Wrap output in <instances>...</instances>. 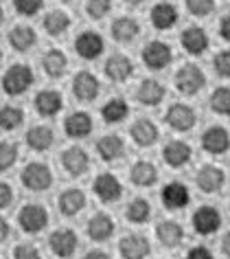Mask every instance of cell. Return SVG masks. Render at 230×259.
<instances>
[{
  "label": "cell",
  "mask_w": 230,
  "mask_h": 259,
  "mask_svg": "<svg viewBox=\"0 0 230 259\" xmlns=\"http://www.w3.org/2000/svg\"><path fill=\"white\" fill-rule=\"evenodd\" d=\"M14 7L20 16L31 18L44 7V0H14Z\"/></svg>",
  "instance_id": "cell-43"
},
{
  "label": "cell",
  "mask_w": 230,
  "mask_h": 259,
  "mask_svg": "<svg viewBox=\"0 0 230 259\" xmlns=\"http://www.w3.org/2000/svg\"><path fill=\"white\" fill-rule=\"evenodd\" d=\"M187 11L195 18H208L215 11V0H184Z\"/></svg>",
  "instance_id": "cell-41"
},
{
  "label": "cell",
  "mask_w": 230,
  "mask_h": 259,
  "mask_svg": "<svg viewBox=\"0 0 230 259\" xmlns=\"http://www.w3.org/2000/svg\"><path fill=\"white\" fill-rule=\"evenodd\" d=\"M18 163V145L11 141H0V171H9Z\"/></svg>",
  "instance_id": "cell-39"
},
{
  "label": "cell",
  "mask_w": 230,
  "mask_h": 259,
  "mask_svg": "<svg viewBox=\"0 0 230 259\" xmlns=\"http://www.w3.org/2000/svg\"><path fill=\"white\" fill-rule=\"evenodd\" d=\"M221 252L226 257H230V231L223 235V239H221Z\"/></svg>",
  "instance_id": "cell-50"
},
{
  "label": "cell",
  "mask_w": 230,
  "mask_h": 259,
  "mask_svg": "<svg viewBox=\"0 0 230 259\" xmlns=\"http://www.w3.org/2000/svg\"><path fill=\"white\" fill-rule=\"evenodd\" d=\"M37 42V33L33 27H29V24H16L14 29L9 31V44L11 49L18 51V53H27L35 47Z\"/></svg>",
  "instance_id": "cell-33"
},
{
  "label": "cell",
  "mask_w": 230,
  "mask_h": 259,
  "mask_svg": "<svg viewBox=\"0 0 230 259\" xmlns=\"http://www.w3.org/2000/svg\"><path fill=\"white\" fill-rule=\"evenodd\" d=\"M42 27H44V31H46V35L60 37L70 29V16L66 14V11H62V9H53V11H48V14L44 16Z\"/></svg>",
  "instance_id": "cell-35"
},
{
  "label": "cell",
  "mask_w": 230,
  "mask_h": 259,
  "mask_svg": "<svg viewBox=\"0 0 230 259\" xmlns=\"http://www.w3.org/2000/svg\"><path fill=\"white\" fill-rule=\"evenodd\" d=\"M42 68L50 79H62L68 73V57L60 49H50L42 57Z\"/></svg>",
  "instance_id": "cell-30"
},
{
  "label": "cell",
  "mask_w": 230,
  "mask_h": 259,
  "mask_svg": "<svg viewBox=\"0 0 230 259\" xmlns=\"http://www.w3.org/2000/svg\"><path fill=\"white\" fill-rule=\"evenodd\" d=\"M140 55H143V64L149 70H164L174 62V51H171L167 42H160V40H151Z\"/></svg>",
  "instance_id": "cell-6"
},
{
  "label": "cell",
  "mask_w": 230,
  "mask_h": 259,
  "mask_svg": "<svg viewBox=\"0 0 230 259\" xmlns=\"http://www.w3.org/2000/svg\"><path fill=\"white\" fill-rule=\"evenodd\" d=\"M136 99H138V103H143L147 108L160 106L164 99V86L156 79H143L136 86Z\"/></svg>",
  "instance_id": "cell-28"
},
{
  "label": "cell",
  "mask_w": 230,
  "mask_h": 259,
  "mask_svg": "<svg viewBox=\"0 0 230 259\" xmlns=\"http://www.w3.org/2000/svg\"><path fill=\"white\" fill-rule=\"evenodd\" d=\"M191 224H193V231L197 235H213L221 226V213L219 209H215L210 204H202L191 215Z\"/></svg>",
  "instance_id": "cell-9"
},
{
  "label": "cell",
  "mask_w": 230,
  "mask_h": 259,
  "mask_svg": "<svg viewBox=\"0 0 230 259\" xmlns=\"http://www.w3.org/2000/svg\"><path fill=\"white\" fill-rule=\"evenodd\" d=\"M33 108H35V112L40 116H46V119H50V116L60 114L64 110V97H62L60 90L44 88V90H40V93L35 95Z\"/></svg>",
  "instance_id": "cell-17"
},
{
  "label": "cell",
  "mask_w": 230,
  "mask_h": 259,
  "mask_svg": "<svg viewBox=\"0 0 230 259\" xmlns=\"http://www.w3.org/2000/svg\"><path fill=\"white\" fill-rule=\"evenodd\" d=\"M130 137L138 147H151L160 137V132L151 119H136L130 127Z\"/></svg>",
  "instance_id": "cell-26"
},
{
  "label": "cell",
  "mask_w": 230,
  "mask_h": 259,
  "mask_svg": "<svg viewBox=\"0 0 230 259\" xmlns=\"http://www.w3.org/2000/svg\"><path fill=\"white\" fill-rule=\"evenodd\" d=\"M112 11V0H86V16L92 20H103Z\"/></svg>",
  "instance_id": "cell-40"
},
{
  "label": "cell",
  "mask_w": 230,
  "mask_h": 259,
  "mask_svg": "<svg viewBox=\"0 0 230 259\" xmlns=\"http://www.w3.org/2000/svg\"><path fill=\"white\" fill-rule=\"evenodd\" d=\"M18 224H20V229L24 233H29V235L42 233L48 226V211L44 209L42 204L29 202V204L22 206L20 213H18Z\"/></svg>",
  "instance_id": "cell-3"
},
{
  "label": "cell",
  "mask_w": 230,
  "mask_h": 259,
  "mask_svg": "<svg viewBox=\"0 0 230 259\" xmlns=\"http://www.w3.org/2000/svg\"><path fill=\"white\" fill-rule=\"evenodd\" d=\"M193 158V147H191L187 141L174 139L169 141L167 145L162 147V160L174 169H180V167H187Z\"/></svg>",
  "instance_id": "cell-15"
},
{
  "label": "cell",
  "mask_w": 230,
  "mask_h": 259,
  "mask_svg": "<svg viewBox=\"0 0 230 259\" xmlns=\"http://www.w3.org/2000/svg\"><path fill=\"white\" fill-rule=\"evenodd\" d=\"M130 114V106H127L125 99L121 97H114V99H107L103 106H101V116H103V123L107 125H117V123H123Z\"/></svg>",
  "instance_id": "cell-34"
},
{
  "label": "cell",
  "mask_w": 230,
  "mask_h": 259,
  "mask_svg": "<svg viewBox=\"0 0 230 259\" xmlns=\"http://www.w3.org/2000/svg\"><path fill=\"white\" fill-rule=\"evenodd\" d=\"M9 233H11V229H9V222L5 218H0V244L5 242V239L9 237Z\"/></svg>",
  "instance_id": "cell-49"
},
{
  "label": "cell",
  "mask_w": 230,
  "mask_h": 259,
  "mask_svg": "<svg viewBox=\"0 0 230 259\" xmlns=\"http://www.w3.org/2000/svg\"><path fill=\"white\" fill-rule=\"evenodd\" d=\"M92 191H94V196L105 204L119 202V200L123 198V185H121V180L114 176L112 171H101L99 176L92 180Z\"/></svg>",
  "instance_id": "cell-4"
},
{
  "label": "cell",
  "mask_w": 230,
  "mask_h": 259,
  "mask_svg": "<svg viewBox=\"0 0 230 259\" xmlns=\"http://www.w3.org/2000/svg\"><path fill=\"white\" fill-rule=\"evenodd\" d=\"M119 252L123 259H147L151 252V244L145 235L132 233V235H125L119 242Z\"/></svg>",
  "instance_id": "cell-21"
},
{
  "label": "cell",
  "mask_w": 230,
  "mask_h": 259,
  "mask_svg": "<svg viewBox=\"0 0 230 259\" xmlns=\"http://www.w3.org/2000/svg\"><path fill=\"white\" fill-rule=\"evenodd\" d=\"M94 150H97L101 160H105V163H114V160H119L125 154V141L121 139L119 134H105V137H101L97 141Z\"/></svg>",
  "instance_id": "cell-27"
},
{
  "label": "cell",
  "mask_w": 230,
  "mask_h": 259,
  "mask_svg": "<svg viewBox=\"0 0 230 259\" xmlns=\"http://www.w3.org/2000/svg\"><path fill=\"white\" fill-rule=\"evenodd\" d=\"M62 3H73V0H62Z\"/></svg>",
  "instance_id": "cell-53"
},
{
  "label": "cell",
  "mask_w": 230,
  "mask_h": 259,
  "mask_svg": "<svg viewBox=\"0 0 230 259\" xmlns=\"http://www.w3.org/2000/svg\"><path fill=\"white\" fill-rule=\"evenodd\" d=\"M86 204H88L86 193L81 191V189H77V187L64 189V191L60 193V198H57V206H60L62 215H66V218L79 215V213L86 209Z\"/></svg>",
  "instance_id": "cell-22"
},
{
  "label": "cell",
  "mask_w": 230,
  "mask_h": 259,
  "mask_svg": "<svg viewBox=\"0 0 230 259\" xmlns=\"http://www.w3.org/2000/svg\"><path fill=\"white\" fill-rule=\"evenodd\" d=\"M20 178L29 191H46L53 185V171L46 163H29L22 169Z\"/></svg>",
  "instance_id": "cell-8"
},
{
  "label": "cell",
  "mask_w": 230,
  "mask_h": 259,
  "mask_svg": "<svg viewBox=\"0 0 230 259\" xmlns=\"http://www.w3.org/2000/svg\"><path fill=\"white\" fill-rule=\"evenodd\" d=\"M84 259H112L110 255H107V252L105 250H88L86 252V255H84Z\"/></svg>",
  "instance_id": "cell-48"
},
{
  "label": "cell",
  "mask_w": 230,
  "mask_h": 259,
  "mask_svg": "<svg viewBox=\"0 0 230 259\" xmlns=\"http://www.w3.org/2000/svg\"><path fill=\"white\" fill-rule=\"evenodd\" d=\"M94 123H92V116L84 112V110H77V112H70L64 121V132L66 137L70 139H86L88 134L92 132Z\"/></svg>",
  "instance_id": "cell-24"
},
{
  "label": "cell",
  "mask_w": 230,
  "mask_h": 259,
  "mask_svg": "<svg viewBox=\"0 0 230 259\" xmlns=\"http://www.w3.org/2000/svg\"><path fill=\"white\" fill-rule=\"evenodd\" d=\"M125 218L132 224H147L151 220V204L145 198H134L125 209Z\"/></svg>",
  "instance_id": "cell-36"
},
{
  "label": "cell",
  "mask_w": 230,
  "mask_h": 259,
  "mask_svg": "<svg viewBox=\"0 0 230 259\" xmlns=\"http://www.w3.org/2000/svg\"><path fill=\"white\" fill-rule=\"evenodd\" d=\"M77 246H79V239H77V233L73 229H57L48 237V248L62 259L73 257Z\"/></svg>",
  "instance_id": "cell-16"
},
{
  "label": "cell",
  "mask_w": 230,
  "mask_h": 259,
  "mask_svg": "<svg viewBox=\"0 0 230 259\" xmlns=\"http://www.w3.org/2000/svg\"><path fill=\"white\" fill-rule=\"evenodd\" d=\"M5 22V11H3V7H0V24Z\"/></svg>",
  "instance_id": "cell-52"
},
{
  "label": "cell",
  "mask_w": 230,
  "mask_h": 259,
  "mask_svg": "<svg viewBox=\"0 0 230 259\" xmlns=\"http://www.w3.org/2000/svg\"><path fill=\"white\" fill-rule=\"evenodd\" d=\"M217 31H219V37L223 42H230V14H226L219 20V27H217Z\"/></svg>",
  "instance_id": "cell-47"
},
{
  "label": "cell",
  "mask_w": 230,
  "mask_h": 259,
  "mask_svg": "<svg viewBox=\"0 0 230 259\" xmlns=\"http://www.w3.org/2000/svg\"><path fill=\"white\" fill-rule=\"evenodd\" d=\"M195 185L202 193H217L226 185V171L219 165H202L195 174Z\"/></svg>",
  "instance_id": "cell-13"
},
{
  "label": "cell",
  "mask_w": 230,
  "mask_h": 259,
  "mask_svg": "<svg viewBox=\"0 0 230 259\" xmlns=\"http://www.w3.org/2000/svg\"><path fill=\"white\" fill-rule=\"evenodd\" d=\"M149 22L158 31H169L178 22V7L174 3H156L149 11Z\"/></svg>",
  "instance_id": "cell-23"
},
{
  "label": "cell",
  "mask_w": 230,
  "mask_h": 259,
  "mask_svg": "<svg viewBox=\"0 0 230 259\" xmlns=\"http://www.w3.org/2000/svg\"><path fill=\"white\" fill-rule=\"evenodd\" d=\"M114 231H117V222L103 211H97L86 224V233L92 242H107L114 235Z\"/></svg>",
  "instance_id": "cell-18"
},
{
  "label": "cell",
  "mask_w": 230,
  "mask_h": 259,
  "mask_svg": "<svg viewBox=\"0 0 230 259\" xmlns=\"http://www.w3.org/2000/svg\"><path fill=\"white\" fill-rule=\"evenodd\" d=\"M156 237L164 248H178L184 239V229L176 220H162V222L156 226Z\"/></svg>",
  "instance_id": "cell-29"
},
{
  "label": "cell",
  "mask_w": 230,
  "mask_h": 259,
  "mask_svg": "<svg viewBox=\"0 0 230 259\" xmlns=\"http://www.w3.org/2000/svg\"><path fill=\"white\" fill-rule=\"evenodd\" d=\"M11 202H14V189H11L9 183L0 180V209H7Z\"/></svg>",
  "instance_id": "cell-45"
},
{
  "label": "cell",
  "mask_w": 230,
  "mask_h": 259,
  "mask_svg": "<svg viewBox=\"0 0 230 259\" xmlns=\"http://www.w3.org/2000/svg\"><path fill=\"white\" fill-rule=\"evenodd\" d=\"M160 200H162L164 209L182 211V209H187V204L191 202V191H189V187L184 183H178V180H174V183H167L162 187Z\"/></svg>",
  "instance_id": "cell-14"
},
{
  "label": "cell",
  "mask_w": 230,
  "mask_h": 259,
  "mask_svg": "<svg viewBox=\"0 0 230 259\" xmlns=\"http://www.w3.org/2000/svg\"><path fill=\"white\" fill-rule=\"evenodd\" d=\"M75 51L81 60L92 62V60H97V57L103 55L105 40L101 33H97V31H81V33L75 37Z\"/></svg>",
  "instance_id": "cell-7"
},
{
  "label": "cell",
  "mask_w": 230,
  "mask_h": 259,
  "mask_svg": "<svg viewBox=\"0 0 230 259\" xmlns=\"http://www.w3.org/2000/svg\"><path fill=\"white\" fill-rule=\"evenodd\" d=\"M130 180L136 187H143V189H149L158 183V169L151 160H136L130 169Z\"/></svg>",
  "instance_id": "cell-32"
},
{
  "label": "cell",
  "mask_w": 230,
  "mask_h": 259,
  "mask_svg": "<svg viewBox=\"0 0 230 259\" xmlns=\"http://www.w3.org/2000/svg\"><path fill=\"white\" fill-rule=\"evenodd\" d=\"M174 81H176V88L182 95L191 97V95H197L206 86V75H204V70L197 64H184V66L178 68Z\"/></svg>",
  "instance_id": "cell-2"
},
{
  "label": "cell",
  "mask_w": 230,
  "mask_h": 259,
  "mask_svg": "<svg viewBox=\"0 0 230 259\" xmlns=\"http://www.w3.org/2000/svg\"><path fill=\"white\" fill-rule=\"evenodd\" d=\"M62 167L68 176L79 178V176H84L88 171V167H90V156H88V152L79 145L66 147V150L62 152Z\"/></svg>",
  "instance_id": "cell-11"
},
{
  "label": "cell",
  "mask_w": 230,
  "mask_h": 259,
  "mask_svg": "<svg viewBox=\"0 0 230 259\" xmlns=\"http://www.w3.org/2000/svg\"><path fill=\"white\" fill-rule=\"evenodd\" d=\"M31 86H33V70L27 64H14L3 75V88L11 97L24 95Z\"/></svg>",
  "instance_id": "cell-1"
},
{
  "label": "cell",
  "mask_w": 230,
  "mask_h": 259,
  "mask_svg": "<svg viewBox=\"0 0 230 259\" xmlns=\"http://www.w3.org/2000/svg\"><path fill=\"white\" fill-rule=\"evenodd\" d=\"M213 68L219 77L230 79V49H223L213 57Z\"/></svg>",
  "instance_id": "cell-42"
},
{
  "label": "cell",
  "mask_w": 230,
  "mask_h": 259,
  "mask_svg": "<svg viewBox=\"0 0 230 259\" xmlns=\"http://www.w3.org/2000/svg\"><path fill=\"white\" fill-rule=\"evenodd\" d=\"M14 259H42V255L33 244H18L14 248Z\"/></svg>",
  "instance_id": "cell-44"
},
{
  "label": "cell",
  "mask_w": 230,
  "mask_h": 259,
  "mask_svg": "<svg viewBox=\"0 0 230 259\" xmlns=\"http://www.w3.org/2000/svg\"><path fill=\"white\" fill-rule=\"evenodd\" d=\"M125 5H132V7H136V5H140V3H145V0H123Z\"/></svg>",
  "instance_id": "cell-51"
},
{
  "label": "cell",
  "mask_w": 230,
  "mask_h": 259,
  "mask_svg": "<svg viewBox=\"0 0 230 259\" xmlns=\"http://www.w3.org/2000/svg\"><path fill=\"white\" fill-rule=\"evenodd\" d=\"M103 73L110 81L114 83H123L127 81L130 77L134 75V62L130 60L127 55H121V53H114L105 60V66H103Z\"/></svg>",
  "instance_id": "cell-20"
},
{
  "label": "cell",
  "mask_w": 230,
  "mask_h": 259,
  "mask_svg": "<svg viewBox=\"0 0 230 259\" xmlns=\"http://www.w3.org/2000/svg\"><path fill=\"white\" fill-rule=\"evenodd\" d=\"M24 121V112L22 108L18 106H3L0 108V130L5 132H11V130H18Z\"/></svg>",
  "instance_id": "cell-37"
},
{
  "label": "cell",
  "mask_w": 230,
  "mask_h": 259,
  "mask_svg": "<svg viewBox=\"0 0 230 259\" xmlns=\"http://www.w3.org/2000/svg\"><path fill=\"white\" fill-rule=\"evenodd\" d=\"M202 150L213 154V156H221L230 150V132L223 125H210L204 130L202 134Z\"/></svg>",
  "instance_id": "cell-12"
},
{
  "label": "cell",
  "mask_w": 230,
  "mask_h": 259,
  "mask_svg": "<svg viewBox=\"0 0 230 259\" xmlns=\"http://www.w3.org/2000/svg\"><path fill=\"white\" fill-rule=\"evenodd\" d=\"M180 44H182V49L187 51L189 55L200 57V55H204L208 51L210 40H208V33L202 27H195V24H191V27H187V29L182 31Z\"/></svg>",
  "instance_id": "cell-19"
},
{
  "label": "cell",
  "mask_w": 230,
  "mask_h": 259,
  "mask_svg": "<svg viewBox=\"0 0 230 259\" xmlns=\"http://www.w3.org/2000/svg\"><path fill=\"white\" fill-rule=\"evenodd\" d=\"M110 33L114 40L121 44H132L140 35V24L136 18H132V16H119V18H114Z\"/></svg>",
  "instance_id": "cell-25"
},
{
  "label": "cell",
  "mask_w": 230,
  "mask_h": 259,
  "mask_svg": "<svg viewBox=\"0 0 230 259\" xmlns=\"http://www.w3.org/2000/svg\"><path fill=\"white\" fill-rule=\"evenodd\" d=\"M73 95L81 103H92L101 95V81L90 70H79L73 79Z\"/></svg>",
  "instance_id": "cell-10"
},
{
  "label": "cell",
  "mask_w": 230,
  "mask_h": 259,
  "mask_svg": "<svg viewBox=\"0 0 230 259\" xmlns=\"http://www.w3.org/2000/svg\"><path fill=\"white\" fill-rule=\"evenodd\" d=\"M187 259H215V257L208 246H193V248H189Z\"/></svg>",
  "instance_id": "cell-46"
},
{
  "label": "cell",
  "mask_w": 230,
  "mask_h": 259,
  "mask_svg": "<svg viewBox=\"0 0 230 259\" xmlns=\"http://www.w3.org/2000/svg\"><path fill=\"white\" fill-rule=\"evenodd\" d=\"M208 106L215 114L219 116H230V88L228 86H219L213 90L208 99Z\"/></svg>",
  "instance_id": "cell-38"
},
{
  "label": "cell",
  "mask_w": 230,
  "mask_h": 259,
  "mask_svg": "<svg viewBox=\"0 0 230 259\" xmlns=\"http://www.w3.org/2000/svg\"><path fill=\"white\" fill-rule=\"evenodd\" d=\"M164 121H167V125L171 130H176V132H189V130H193L195 123H197V112L189 106V103L178 101V103H171L167 108Z\"/></svg>",
  "instance_id": "cell-5"
},
{
  "label": "cell",
  "mask_w": 230,
  "mask_h": 259,
  "mask_svg": "<svg viewBox=\"0 0 230 259\" xmlns=\"http://www.w3.org/2000/svg\"><path fill=\"white\" fill-rule=\"evenodd\" d=\"M24 141H27V145L33 152H46L55 143L53 127H48V125H33V127H29L27 134H24Z\"/></svg>",
  "instance_id": "cell-31"
},
{
  "label": "cell",
  "mask_w": 230,
  "mask_h": 259,
  "mask_svg": "<svg viewBox=\"0 0 230 259\" xmlns=\"http://www.w3.org/2000/svg\"><path fill=\"white\" fill-rule=\"evenodd\" d=\"M0 60H3V51H0Z\"/></svg>",
  "instance_id": "cell-54"
}]
</instances>
